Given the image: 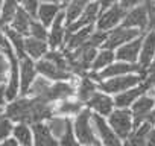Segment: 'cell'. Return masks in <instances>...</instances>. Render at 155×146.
Masks as SVG:
<instances>
[{
	"mask_svg": "<svg viewBox=\"0 0 155 146\" xmlns=\"http://www.w3.org/2000/svg\"><path fill=\"white\" fill-rule=\"evenodd\" d=\"M71 128L76 140L81 143V146H91L97 143L96 131L93 126V113L87 107L71 120Z\"/></svg>",
	"mask_w": 155,
	"mask_h": 146,
	"instance_id": "6da1fadb",
	"label": "cell"
},
{
	"mask_svg": "<svg viewBox=\"0 0 155 146\" xmlns=\"http://www.w3.org/2000/svg\"><path fill=\"white\" fill-rule=\"evenodd\" d=\"M32 98L20 96L15 101H11L3 108V116L15 123H26L29 126L34 125L32 122Z\"/></svg>",
	"mask_w": 155,
	"mask_h": 146,
	"instance_id": "7a4b0ae2",
	"label": "cell"
},
{
	"mask_svg": "<svg viewBox=\"0 0 155 146\" xmlns=\"http://www.w3.org/2000/svg\"><path fill=\"white\" fill-rule=\"evenodd\" d=\"M132 73H140L143 78L147 76V71H144L138 64H129V62H123V61H114L111 65H108L107 68H104L99 73H91L88 75L91 79H94L96 82L110 79V78H117V76H123V75H132Z\"/></svg>",
	"mask_w": 155,
	"mask_h": 146,
	"instance_id": "3957f363",
	"label": "cell"
},
{
	"mask_svg": "<svg viewBox=\"0 0 155 146\" xmlns=\"http://www.w3.org/2000/svg\"><path fill=\"white\" fill-rule=\"evenodd\" d=\"M143 81V76L141 75H137V73H132V75H123V76H117V78H110V79H105V81H101L97 82V88L107 95H120L138 84H141Z\"/></svg>",
	"mask_w": 155,
	"mask_h": 146,
	"instance_id": "277c9868",
	"label": "cell"
},
{
	"mask_svg": "<svg viewBox=\"0 0 155 146\" xmlns=\"http://www.w3.org/2000/svg\"><path fill=\"white\" fill-rule=\"evenodd\" d=\"M108 125L113 128V131L117 134L120 140H126L131 132L134 131V120L131 110L117 108L108 116Z\"/></svg>",
	"mask_w": 155,
	"mask_h": 146,
	"instance_id": "5b68a950",
	"label": "cell"
},
{
	"mask_svg": "<svg viewBox=\"0 0 155 146\" xmlns=\"http://www.w3.org/2000/svg\"><path fill=\"white\" fill-rule=\"evenodd\" d=\"M144 32L138 31V29H131V28H125V26H117L116 29H113L111 32H108V38L104 44L102 49H108V50H114L122 47L123 44L138 38L140 35H143Z\"/></svg>",
	"mask_w": 155,
	"mask_h": 146,
	"instance_id": "8992f818",
	"label": "cell"
},
{
	"mask_svg": "<svg viewBox=\"0 0 155 146\" xmlns=\"http://www.w3.org/2000/svg\"><path fill=\"white\" fill-rule=\"evenodd\" d=\"M126 9H123L119 3H116L114 6L108 8L107 11H102L97 22H96V29L97 31H104V32H111L113 29H116L117 26H120V23L123 22L125 15H126Z\"/></svg>",
	"mask_w": 155,
	"mask_h": 146,
	"instance_id": "52a82bcc",
	"label": "cell"
},
{
	"mask_svg": "<svg viewBox=\"0 0 155 146\" xmlns=\"http://www.w3.org/2000/svg\"><path fill=\"white\" fill-rule=\"evenodd\" d=\"M93 126L96 131V137L104 146H123L122 140L117 137V134L113 131V128L108 125V120L99 114H93Z\"/></svg>",
	"mask_w": 155,
	"mask_h": 146,
	"instance_id": "ba28073f",
	"label": "cell"
},
{
	"mask_svg": "<svg viewBox=\"0 0 155 146\" xmlns=\"http://www.w3.org/2000/svg\"><path fill=\"white\" fill-rule=\"evenodd\" d=\"M150 88H152V84H150L149 79H146L144 82H141V84H138V85H135V87H132V88H129V90H126V91L114 96L113 98L114 99V107L128 110L129 107L134 105V102L137 99H140L143 95L149 93Z\"/></svg>",
	"mask_w": 155,
	"mask_h": 146,
	"instance_id": "9c48e42d",
	"label": "cell"
},
{
	"mask_svg": "<svg viewBox=\"0 0 155 146\" xmlns=\"http://www.w3.org/2000/svg\"><path fill=\"white\" fill-rule=\"evenodd\" d=\"M153 107H155V96L149 95V93L143 95L140 99H137L134 102L132 110H131L132 120H134V129L141 126L143 123H146V120H147L150 111L153 110Z\"/></svg>",
	"mask_w": 155,
	"mask_h": 146,
	"instance_id": "30bf717a",
	"label": "cell"
},
{
	"mask_svg": "<svg viewBox=\"0 0 155 146\" xmlns=\"http://www.w3.org/2000/svg\"><path fill=\"white\" fill-rule=\"evenodd\" d=\"M18 70H20V96H28L31 85L38 76L35 61L31 59L29 56L18 59Z\"/></svg>",
	"mask_w": 155,
	"mask_h": 146,
	"instance_id": "8fae6325",
	"label": "cell"
},
{
	"mask_svg": "<svg viewBox=\"0 0 155 146\" xmlns=\"http://www.w3.org/2000/svg\"><path fill=\"white\" fill-rule=\"evenodd\" d=\"M35 68L40 76L52 81V82H59V81H70L73 78L71 73L64 71L61 68H58L55 64H52L50 61H47L46 58H41L38 61H35Z\"/></svg>",
	"mask_w": 155,
	"mask_h": 146,
	"instance_id": "7c38bea8",
	"label": "cell"
},
{
	"mask_svg": "<svg viewBox=\"0 0 155 146\" xmlns=\"http://www.w3.org/2000/svg\"><path fill=\"white\" fill-rule=\"evenodd\" d=\"M85 107H87L93 114H99V116H102V117H108V116L114 111V99H113L110 95H107V93L97 90V91L90 98V101L85 104Z\"/></svg>",
	"mask_w": 155,
	"mask_h": 146,
	"instance_id": "4fadbf2b",
	"label": "cell"
},
{
	"mask_svg": "<svg viewBox=\"0 0 155 146\" xmlns=\"http://www.w3.org/2000/svg\"><path fill=\"white\" fill-rule=\"evenodd\" d=\"M147 23H149V12H147V6L138 5L132 9H129L122 22V26L125 28H131V29H138L141 32H144L147 29Z\"/></svg>",
	"mask_w": 155,
	"mask_h": 146,
	"instance_id": "5bb4252c",
	"label": "cell"
},
{
	"mask_svg": "<svg viewBox=\"0 0 155 146\" xmlns=\"http://www.w3.org/2000/svg\"><path fill=\"white\" fill-rule=\"evenodd\" d=\"M101 15V6H99V2H91L85 11L81 14V17L74 20L71 25L65 26V34H70V32H74L78 29H82V28H87V26H94L97 18Z\"/></svg>",
	"mask_w": 155,
	"mask_h": 146,
	"instance_id": "9a60e30c",
	"label": "cell"
},
{
	"mask_svg": "<svg viewBox=\"0 0 155 146\" xmlns=\"http://www.w3.org/2000/svg\"><path fill=\"white\" fill-rule=\"evenodd\" d=\"M64 40H65V12L61 11L50 26L47 44L50 50H58L59 47H64Z\"/></svg>",
	"mask_w": 155,
	"mask_h": 146,
	"instance_id": "2e32d148",
	"label": "cell"
},
{
	"mask_svg": "<svg viewBox=\"0 0 155 146\" xmlns=\"http://www.w3.org/2000/svg\"><path fill=\"white\" fill-rule=\"evenodd\" d=\"M143 35H140L138 38H135V40L123 44L122 47H119L116 50V59L117 61H123V62H129V64H138V56H140V50H141Z\"/></svg>",
	"mask_w": 155,
	"mask_h": 146,
	"instance_id": "e0dca14e",
	"label": "cell"
},
{
	"mask_svg": "<svg viewBox=\"0 0 155 146\" xmlns=\"http://www.w3.org/2000/svg\"><path fill=\"white\" fill-rule=\"evenodd\" d=\"M153 58H155V32L149 31L147 34L143 35L141 50H140V56H138V65L144 71H147L153 62Z\"/></svg>",
	"mask_w": 155,
	"mask_h": 146,
	"instance_id": "ac0fdd59",
	"label": "cell"
},
{
	"mask_svg": "<svg viewBox=\"0 0 155 146\" xmlns=\"http://www.w3.org/2000/svg\"><path fill=\"white\" fill-rule=\"evenodd\" d=\"M76 95V87L68 82V81H59V82H53L52 85V90L47 96V102L55 105L61 101H65V99H71L73 96Z\"/></svg>",
	"mask_w": 155,
	"mask_h": 146,
	"instance_id": "d6986e66",
	"label": "cell"
},
{
	"mask_svg": "<svg viewBox=\"0 0 155 146\" xmlns=\"http://www.w3.org/2000/svg\"><path fill=\"white\" fill-rule=\"evenodd\" d=\"M94 32V26H87V28H82V29H78L74 32H70V34H65V40H64V50H76L82 47L90 35Z\"/></svg>",
	"mask_w": 155,
	"mask_h": 146,
	"instance_id": "ffe728a7",
	"label": "cell"
},
{
	"mask_svg": "<svg viewBox=\"0 0 155 146\" xmlns=\"http://www.w3.org/2000/svg\"><path fill=\"white\" fill-rule=\"evenodd\" d=\"M32 134H34L32 146H59V141L52 135L46 123L32 125Z\"/></svg>",
	"mask_w": 155,
	"mask_h": 146,
	"instance_id": "44dd1931",
	"label": "cell"
},
{
	"mask_svg": "<svg viewBox=\"0 0 155 146\" xmlns=\"http://www.w3.org/2000/svg\"><path fill=\"white\" fill-rule=\"evenodd\" d=\"M84 108H85V105L78 99H65V101H61L53 105V116H62V117L70 119V116L76 117Z\"/></svg>",
	"mask_w": 155,
	"mask_h": 146,
	"instance_id": "7402d4cb",
	"label": "cell"
},
{
	"mask_svg": "<svg viewBox=\"0 0 155 146\" xmlns=\"http://www.w3.org/2000/svg\"><path fill=\"white\" fill-rule=\"evenodd\" d=\"M99 88H97V82L94 81V79H91L88 75H85V76H82L81 79H79V82H78V85H76V99L79 101V102H82L84 105L90 101V98L97 91Z\"/></svg>",
	"mask_w": 155,
	"mask_h": 146,
	"instance_id": "603a6c76",
	"label": "cell"
},
{
	"mask_svg": "<svg viewBox=\"0 0 155 146\" xmlns=\"http://www.w3.org/2000/svg\"><path fill=\"white\" fill-rule=\"evenodd\" d=\"M49 44L47 41H43V40H37L34 37H26V41H25V52H26V56H29L31 59L34 61H38L41 58L46 56V53L49 52Z\"/></svg>",
	"mask_w": 155,
	"mask_h": 146,
	"instance_id": "cb8c5ba5",
	"label": "cell"
},
{
	"mask_svg": "<svg viewBox=\"0 0 155 146\" xmlns=\"http://www.w3.org/2000/svg\"><path fill=\"white\" fill-rule=\"evenodd\" d=\"M2 31L5 32V35H6V38H8V41H9L12 50H14V55H15L18 59L25 58V56H26V52H25V41H26V37H23L21 34H18L17 31H14V29L9 28V26L3 28Z\"/></svg>",
	"mask_w": 155,
	"mask_h": 146,
	"instance_id": "d4e9b609",
	"label": "cell"
},
{
	"mask_svg": "<svg viewBox=\"0 0 155 146\" xmlns=\"http://www.w3.org/2000/svg\"><path fill=\"white\" fill-rule=\"evenodd\" d=\"M52 85L53 82L43 78V76H37V79L34 81V84L31 85L29 91H28V96L29 98H34V99H41V101H46L50 90H52ZM47 102V101H46Z\"/></svg>",
	"mask_w": 155,
	"mask_h": 146,
	"instance_id": "484cf974",
	"label": "cell"
},
{
	"mask_svg": "<svg viewBox=\"0 0 155 146\" xmlns=\"http://www.w3.org/2000/svg\"><path fill=\"white\" fill-rule=\"evenodd\" d=\"M47 128L49 131L52 132V135L59 140L70 128H71V120L68 117H62V116H52L49 120H47Z\"/></svg>",
	"mask_w": 155,
	"mask_h": 146,
	"instance_id": "4316f807",
	"label": "cell"
},
{
	"mask_svg": "<svg viewBox=\"0 0 155 146\" xmlns=\"http://www.w3.org/2000/svg\"><path fill=\"white\" fill-rule=\"evenodd\" d=\"M32 18L23 11L21 6H18L9 28H12L14 31H17L18 34H21L23 37H29V31H31V25H32Z\"/></svg>",
	"mask_w": 155,
	"mask_h": 146,
	"instance_id": "83f0119b",
	"label": "cell"
},
{
	"mask_svg": "<svg viewBox=\"0 0 155 146\" xmlns=\"http://www.w3.org/2000/svg\"><path fill=\"white\" fill-rule=\"evenodd\" d=\"M96 2V0H71V2L67 5L65 12V26L71 25L74 20H78L81 17V14L85 11V8L91 3Z\"/></svg>",
	"mask_w": 155,
	"mask_h": 146,
	"instance_id": "f1b7e54d",
	"label": "cell"
},
{
	"mask_svg": "<svg viewBox=\"0 0 155 146\" xmlns=\"http://www.w3.org/2000/svg\"><path fill=\"white\" fill-rule=\"evenodd\" d=\"M61 12V5H55V3H41L40 9H38V17L37 20L44 25L46 28L52 26L53 20L58 17V14Z\"/></svg>",
	"mask_w": 155,
	"mask_h": 146,
	"instance_id": "f546056e",
	"label": "cell"
},
{
	"mask_svg": "<svg viewBox=\"0 0 155 146\" xmlns=\"http://www.w3.org/2000/svg\"><path fill=\"white\" fill-rule=\"evenodd\" d=\"M12 138L17 140L18 146H32V143H34L32 126H29L26 123H17V125H14Z\"/></svg>",
	"mask_w": 155,
	"mask_h": 146,
	"instance_id": "4dcf8cb0",
	"label": "cell"
},
{
	"mask_svg": "<svg viewBox=\"0 0 155 146\" xmlns=\"http://www.w3.org/2000/svg\"><path fill=\"white\" fill-rule=\"evenodd\" d=\"M116 59V52L114 50H108V49H102L101 52H97L93 65H91V71L93 73H99L104 68H107L108 65H111Z\"/></svg>",
	"mask_w": 155,
	"mask_h": 146,
	"instance_id": "1f68e13d",
	"label": "cell"
},
{
	"mask_svg": "<svg viewBox=\"0 0 155 146\" xmlns=\"http://www.w3.org/2000/svg\"><path fill=\"white\" fill-rule=\"evenodd\" d=\"M18 6L20 5L15 0H5L3 2V8H2V12H0V29H3V28L11 25Z\"/></svg>",
	"mask_w": 155,
	"mask_h": 146,
	"instance_id": "d6a6232c",
	"label": "cell"
},
{
	"mask_svg": "<svg viewBox=\"0 0 155 146\" xmlns=\"http://www.w3.org/2000/svg\"><path fill=\"white\" fill-rule=\"evenodd\" d=\"M44 58H46L47 61H50L52 64H55L58 68H61V70L70 73L68 64H67V58H65V55H64L62 50H49V52L46 53Z\"/></svg>",
	"mask_w": 155,
	"mask_h": 146,
	"instance_id": "836d02e7",
	"label": "cell"
},
{
	"mask_svg": "<svg viewBox=\"0 0 155 146\" xmlns=\"http://www.w3.org/2000/svg\"><path fill=\"white\" fill-rule=\"evenodd\" d=\"M9 70H11V61L6 53L0 50V87L6 85L9 78Z\"/></svg>",
	"mask_w": 155,
	"mask_h": 146,
	"instance_id": "e575fe53",
	"label": "cell"
},
{
	"mask_svg": "<svg viewBox=\"0 0 155 146\" xmlns=\"http://www.w3.org/2000/svg\"><path fill=\"white\" fill-rule=\"evenodd\" d=\"M29 37H34L37 40H43L47 41L49 40V31L44 25H41L38 20H34L31 25V31H29Z\"/></svg>",
	"mask_w": 155,
	"mask_h": 146,
	"instance_id": "d590c367",
	"label": "cell"
},
{
	"mask_svg": "<svg viewBox=\"0 0 155 146\" xmlns=\"http://www.w3.org/2000/svg\"><path fill=\"white\" fill-rule=\"evenodd\" d=\"M107 38H108V32H104V31H97V29H96V31L90 35L88 41H87L84 46H88V47H93V49H99V47H104Z\"/></svg>",
	"mask_w": 155,
	"mask_h": 146,
	"instance_id": "8d00e7d4",
	"label": "cell"
},
{
	"mask_svg": "<svg viewBox=\"0 0 155 146\" xmlns=\"http://www.w3.org/2000/svg\"><path fill=\"white\" fill-rule=\"evenodd\" d=\"M12 129H14L12 122L3 116V111H0V143L12 137Z\"/></svg>",
	"mask_w": 155,
	"mask_h": 146,
	"instance_id": "74e56055",
	"label": "cell"
},
{
	"mask_svg": "<svg viewBox=\"0 0 155 146\" xmlns=\"http://www.w3.org/2000/svg\"><path fill=\"white\" fill-rule=\"evenodd\" d=\"M40 0H25V2L20 5L23 8V11L32 18V20H37L38 17V9H40Z\"/></svg>",
	"mask_w": 155,
	"mask_h": 146,
	"instance_id": "f35d334b",
	"label": "cell"
},
{
	"mask_svg": "<svg viewBox=\"0 0 155 146\" xmlns=\"http://www.w3.org/2000/svg\"><path fill=\"white\" fill-rule=\"evenodd\" d=\"M58 141H59V146H81V143L76 140V137L73 134V128H70Z\"/></svg>",
	"mask_w": 155,
	"mask_h": 146,
	"instance_id": "ab89813d",
	"label": "cell"
},
{
	"mask_svg": "<svg viewBox=\"0 0 155 146\" xmlns=\"http://www.w3.org/2000/svg\"><path fill=\"white\" fill-rule=\"evenodd\" d=\"M0 50H2L3 53H6L8 56H12L14 55V50H12V47H11V44H9L5 32L2 29H0Z\"/></svg>",
	"mask_w": 155,
	"mask_h": 146,
	"instance_id": "60d3db41",
	"label": "cell"
},
{
	"mask_svg": "<svg viewBox=\"0 0 155 146\" xmlns=\"http://www.w3.org/2000/svg\"><path fill=\"white\" fill-rule=\"evenodd\" d=\"M117 2H119V5H120L123 9L129 11V9L138 6V5H143L144 0H117Z\"/></svg>",
	"mask_w": 155,
	"mask_h": 146,
	"instance_id": "b9f144b4",
	"label": "cell"
},
{
	"mask_svg": "<svg viewBox=\"0 0 155 146\" xmlns=\"http://www.w3.org/2000/svg\"><path fill=\"white\" fill-rule=\"evenodd\" d=\"M147 12H149V23H147V29L155 32V5H153V6H147Z\"/></svg>",
	"mask_w": 155,
	"mask_h": 146,
	"instance_id": "7bdbcfd3",
	"label": "cell"
},
{
	"mask_svg": "<svg viewBox=\"0 0 155 146\" xmlns=\"http://www.w3.org/2000/svg\"><path fill=\"white\" fill-rule=\"evenodd\" d=\"M97 2H99V6H101V12H102V11H107L108 8L114 6L117 0H97Z\"/></svg>",
	"mask_w": 155,
	"mask_h": 146,
	"instance_id": "ee69618b",
	"label": "cell"
},
{
	"mask_svg": "<svg viewBox=\"0 0 155 146\" xmlns=\"http://www.w3.org/2000/svg\"><path fill=\"white\" fill-rule=\"evenodd\" d=\"M5 91H6V85H2V87H0V111H3V108L6 105V95H5Z\"/></svg>",
	"mask_w": 155,
	"mask_h": 146,
	"instance_id": "f6af8a7d",
	"label": "cell"
},
{
	"mask_svg": "<svg viewBox=\"0 0 155 146\" xmlns=\"http://www.w3.org/2000/svg\"><path fill=\"white\" fill-rule=\"evenodd\" d=\"M146 146H155V128L150 129V132L147 135V140H146Z\"/></svg>",
	"mask_w": 155,
	"mask_h": 146,
	"instance_id": "bcb514c9",
	"label": "cell"
},
{
	"mask_svg": "<svg viewBox=\"0 0 155 146\" xmlns=\"http://www.w3.org/2000/svg\"><path fill=\"white\" fill-rule=\"evenodd\" d=\"M0 146H18V143H17L15 138L9 137V138H6V140H3L2 143H0Z\"/></svg>",
	"mask_w": 155,
	"mask_h": 146,
	"instance_id": "7dc6e473",
	"label": "cell"
},
{
	"mask_svg": "<svg viewBox=\"0 0 155 146\" xmlns=\"http://www.w3.org/2000/svg\"><path fill=\"white\" fill-rule=\"evenodd\" d=\"M146 123H149L150 126H153V128H155V107H153V110L150 111V114H149V117H147Z\"/></svg>",
	"mask_w": 155,
	"mask_h": 146,
	"instance_id": "c3c4849f",
	"label": "cell"
},
{
	"mask_svg": "<svg viewBox=\"0 0 155 146\" xmlns=\"http://www.w3.org/2000/svg\"><path fill=\"white\" fill-rule=\"evenodd\" d=\"M40 3H55V5H61V0H40Z\"/></svg>",
	"mask_w": 155,
	"mask_h": 146,
	"instance_id": "681fc988",
	"label": "cell"
},
{
	"mask_svg": "<svg viewBox=\"0 0 155 146\" xmlns=\"http://www.w3.org/2000/svg\"><path fill=\"white\" fill-rule=\"evenodd\" d=\"M144 5L146 6H153L155 5V0H144Z\"/></svg>",
	"mask_w": 155,
	"mask_h": 146,
	"instance_id": "f907efd6",
	"label": "cell"
},
{
	"mask_svg": "<svg viewBox=\"0 0 155 146\" xmlns=\"http://www.w3.org/2000/svg\"><path fill=\"white\" fill-rule=\"evenodd\" d=\"M70 2H71V0H61V6H64V8H65Z\"/></svg>",
	"mask_w": 155,
	"mask_h": 146,
	"instance_id": "816d5d0a",
	"label": "cell"
},
{
	"mask_svg": "<svg viewBox=\"0 0 155 146\" xmlns=\"http://www.w3.org/2000/svg\"><path fill=\"white\" fill-rule=\"evenodd\" d=\"M152 70H155V58H153V62H152V65L149 67V70H147V71H152Z\"/></svg>",
	"mask_w": 155,
	"mask_h": 146,
	"instance_id": "f5cc1de1",
	"label": "cell"
},
{
	"mask_svg": "<svg viewBox=\"0 0 155 146\" xmlns=\"http://www.w3.org/2000/svg\"><path fill=\"white\" fill-rule=\"evenodd\" d=\"M3 2L5 0H0V12H2V8H3Z\"/></svg>",
	"mask_w": 155,
	"mask_h": 146,
	"instance_id": "db71d44e",
	"label": "cell"
},
{
	"mask_svg": "<svg viewBox=\"0 0 155 146\" xmlns=\"http://www.w3.org/2000/svg\"><path fill=\"white\" fill-rule=\"evenodd\" d=\"M15 2H17V3H18V5H21V3H23V2H25V0H15Z\"/></svg>",
	"mask_w": 155,
	"mask_h": 146,
	"instance_id": "11a10c76",
	"label": "cell"
},
{
	"mask_svg": "<svg viewBox=\"0 0 155 146\" xmlns=\"http://www.w3.org/2000/svg\"><path fill=\"white\" fill-rule=\"evenodd\" d=\"M91 146H104V144H101V143L97 141V143H94V144H91Z\"/></svg>",
	"mask_w": 155,
	"mask_h": 146,
	"instance_id": "9f6ffc18",
	"label": "cell"
}]
</instances>
